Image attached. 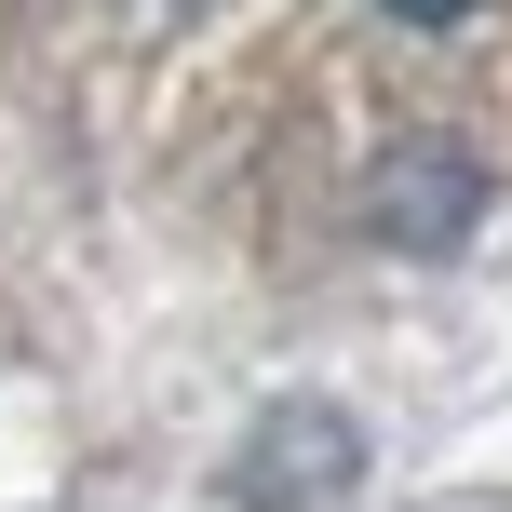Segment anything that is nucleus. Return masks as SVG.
I'll list each match as a JSON object with an SVG mask.
<instances>
[{
  "label": "nucleus",
  "instance_id": "1",
  "mask_svg": "<svg viewBox=\"0 0 512 512\" xmlns=\"http://www.w3.org/2000/svg\"><path fill=\"white\" fill-rule=\"evenodd\" d=\"M378 14H405V27H459L472 0H378Z\"/></svg>",
  "mask_w": 512,
  "mask_h": 512
}]
</instances>
